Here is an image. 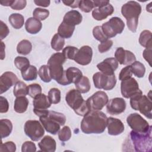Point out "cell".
Segmentation results:
<instances>
[{
	"instance_id": "45",
	"label": "cell",
	"mask_w": 152,
	"mask_h": 152,
	"mask_svg": "<svg viewBox=\"0 0 152 152\" xmlns=\"http://www.w3.org/2000/svg\"><path fill=\"white\" fill-rule=\"evenodd\" d=\"M78 7L82 11L89 12L94 8V6L93 1L81 0L78 4Z\"/></svg>"
},
{
	"instance_id": "56",
	"label": "cell",
	"mask_w": 152,
	"mask_h": 152,
	"mask_svg": "<svg viewBox=\"0 0 152 152\" xmlns=\"http://www.w3.org/2000/svg\"><path fill=\"white\" fill-rule=\"evenodd\" d=\"M49 111L48 109H36L34 108L33 109V112L39 118L41 117H45L47 116L49 114Z\"/></svg>"
},
{
	"instance_id": "43",
	"label": "cell",
	"mask_w": 152,
	"mask_h": 152,
	"mask_svg": "<svg viewBox=\"0 0 152 152\" xmlns=\"http://www.w3.org/2000/svg\"><path fill=\"white\" fill-rule=\"evenodd\" d=\"M93 35L97 40L100 42L101 43L108 40V38L104 34L102 27L100 26H97L93 28Z\"/></svg>"
},
{
	"instance_id": "5",
	"label": "cell",
	"mask_w": 152,
	"mask_h": 152,
	"mask_svg": "<svg viewBox=\"0 0 152 152\" xmlns=\"http://www.w3.org/2000/svg\"><path fill=\"white\" fill-rule=\"evenodd\" d=\"M131 107L140 112L149 119L152 118L151 109L152 102L151 98L142 94V92L140 90L130 97Z\"/></svg>"
},
{
	"instance_id": "27",
	"label": "cell",
	"mask_w": 152,
	"mask_h": 152,
	"mask_svg": "<svg viewBox=\"0 0 152 152\" xmlns=\"http://www.w3.org/2000/svg\"><path fill=\"white\" fill-rule=\"evenodd\" d=\"M28 103V100L26 96L17 97L14 101V109L17 113H24L27 110Z\"/></svg>"
},
{
	"instance_id": "21",
	"label": "cell",
	"mask_w": 152,
	"mask_h": 152,
	"mask_svg": "<svg viewBox=\"0 0 152 152\" xmlns=\"http://www.w3.org/2000/svg\"><path fill=\"white\" fill-rule=\"evenodd\" d=\"M114 12V8L109 3L106 6L100 8H95L92 11V17L97 21H102L106 19L108 16L111 15Z\"/></svg>"
},
{
	"instance_id": "46",
	"label": "cell",
	"mask_w": 152,
	"mask_h": 152,
	"mask_svg": "<svg viewBox=\"0 0 152 152\" xmlns=\"http://www.w3.org/2000/svg\"><path fill=\"white\" fill-rule=\"evenodd\" d=\"M42 87L41 86L37 83H34L30 84L28 86V95L31 97L34 98L37 95L42 93Z\"/></svg>"
},
{
	"instance_id": "60",
	"label": "cell",
	"mask_w": 152,
	"mask_h": 152,
	"mask_svg": "<svg viewBox=\"0 0 152 152\" xmlns=\"http://www.w3.org/2000/svg\"><path fill=\"white\" fill-rule=\"evenodd\" d=\"M1 59L3 60L5 58V45L4 43V42L2 41L1 42Z\"/></svg>"
},
{
	"instance_id": "23",
	"label": "cell",
	"mask_w": 152,
	"mask_h": 152,
	"mask_svg": "<svg viewBox=\"0 0 152 152\" xmlns=\"http://www.w3.org/2000/svg\"><path fill=\"white\" fill-rule=\"evenodd\" d=\"M38 146L42 151L54 152L56 150V143L52 137L46 135L38 143Z\"/></svg>"
},
{
	"instance_id": "19",
	"label": "cell",
	"mask_w": 152,
	"mask_h": 152,
	"mask_svg": "<svg viewBox=\"0 0 152 152\" xmlns=\"http://www.w3.org/2000/svg\"><path fill=\"white\" fill-rule=\"evenodd\" d=\"M81 70L75 67H69L65 71V75L62 86L69 85L71 83H76L83 77Z\"/></svg>"
},
{
	"instance_id": "22",
	"label": "cell",
	"mask_w": 152,
	"mask_h": 152,
	"mask_svg": "<svg viewBox=\"0 0 152 152\" xmlns=\"http://www.w3.org/2000/svg\"><path fill=\"white\" fill-rule=\"evenodd\" d=\"M82 20L83 16L79 11L77 10H71L65 14L63 18V22L75 26L76 25L80 24Z\"/></svg>"
},
{
	"instance_id": "25",
	"label": "cell",
	"mask_w": 152,
	"mask_h": 152,
	"mask_svg": "<svg viewBox=\"0 0 152 152\" xmlns=\"http://www.w3.org/2000/svg\"><path fill=\"white\" fill-rule=\"evenodd\" d=\"M51 104L48 97L45 94H39L33 98L34 108L47 109L50 107Z\"/></svg>"
},
{
	"instance_id": "7",
	"label": "cell",
	"mask_w": 152,
	"mask_h": 152,
	"mask_svg": "<svg viewBox=\"0 0 152 152\" xmlns=\"http://www.w3.org/2000/svg\"><path fill=\"white\" fill-rule=\"evenodd\" d=\"M93 80L94 87L98 89H103L104 90H110L113 89L116 83L115 75H107L101 72H97L94 74Z\"/></svg>"
},
{
	"instance_id": "10",
	"label": "cell",
	"mask_w": 152,
	"mask_h": 152,
	"mask_svg": "<svg viewBox=\"0 0 152 152\" xmlns=\"http://www.w3.org/2000/svg\"><path fill=\"white\" fill-rule=\"evenodd\" d=\"M91 110H100L109 101L107 94L103 91L94 93L86 100Z\"/></svg>"
},
{
	"instance_id": "58",
	"label": "cell",
	"mask_w": 152,
	"mask_h": 152,
	"mask_svg": "<svg viewBox=\"0 0 152 152\" xmlns=\"http://www.w3.org/2000/svg\"><path fill=\"white\" fill-rule=\"evenodd\" d=\"M80 1L75 0V1H62V2L66 6L70 7L72 8L78 7V4Z\"/></svg>"
},
{
	"instance_id": "4",
	"label": "cell",
	"mask_w": 152,
	"mask_h": 152,
	"mask_svg": "<svg viewBox=\"0 0 152 152\" xmlns=\"http://www.w3.org/2000/svg\"><path fill=\"white\" fill-rule=\"evenodd\" d=\"M129 136L135 151L138 152L151 151V128L145 132H140L132 130L130 132Z\"/></svg>"
},
{
	"instance_id": "40",
	"label": "cell",
	"mask_w": 152,
	"mask_h": 152,
	"mask_svg": "<svg viewBox=\"0 0 152 152\" xmlns=\"http://www.w3.org/2000/svg\"><path fill=\"white\" fill-rule=\"evenodd\" d=\"M33 15L36 19L42 21L47 18L49 15V11L46 9H43L41 8H36L34 10L33 12Z\"/></svg>"
},
{
	"instance_id": "41",
	"label": "cell",
	"mask_w": 152,
	"mask_h": 152,
	"mask_svg": "<svg viewBox=\"0 0 152 152\" xmlns=\"http://www.w3.org/2000/svg\"><path fill=\"white\" fill-rule=\"evenodd\" d=\"M78 49L74 46H68L65 47L62 50V54L66 59L74 60L75 55L78 52Z\"/></svg>"
},
{
	"instance_id": "49",
	"label": "cell",
	"mask_w": 152,
	"mask_h": 152,
	"mask_svg": "<svg viewBox=\"0 0 152 152\" xmlns=\"http://www.w3.org/2000/svg\"><path fill=\"white\" fill-rule=\"evenodd\" d=\"M91 111V109L87 102V101H84L83 104L77 110H75L74 112L76 114H77L79 116H84L87 113H88Z\"/></svg>"
},
{
	"instance_id": "28",
	"label": "cell",
	"mask_w": 152,
	"mask_h": 152,
	"mask_svg": "<svg viewBox=\"0 0 152 152\" xmlns=\"http://www.w3.org/2000/svg\"><path fill=\"white\" fill-rule=\"evenodd\" d=\"M12 130V124L7 119H2L0 121V133L1 138L8 137Z\"/></svg>"
},
{
	"instance_id": "2",
	"label": "cell",
	"mask_w": 152,
	"mask_h": 152,
	"mask_svg": "<svg viewBox=\"0 0 152 152\" xmlns=\"http://www.w3.org/2000/svg\"><path fill=\"white\" fill-rule=\"evenodd\" d=\"M141 12V6L136 1H130L122 6L121 13L126 18L128 29L133 33L136 32Z\"/></svg>"
},
{
	"instance_id": "39",
	"label": "cell",
	"mask_w": 152,
	"mask_h": 152,
	"mask_svg": "<svg viewBox=\"0 0 152 152\" xmlns=\"http://www.w3.org/2000/svg\"><path fill=\"white\" fill-rule=\"evenodd\" d=\"M48 97L52 104H57L61 101V91L57 88H52L49 91Z\"/></svg>"
},
{
	"instance_id": "6",
	"label": "cell",
	"mask_w": 152,
	"mask_h": 152,
	"mask_svg": "<svg viewBox=\"0 0 152 152\" xmlns=\"http://www.w3.org/2000/svg\"><path fill=\"white\" fill-rule=\"evenodd\" d=\"M101 27L104 34L107 38H112L117 34L122 33L125 28V23L120 18L113 17L103 23Z\"/></svg>"
},
{
	"instance_id": "20",
	"label": "cell",
	"mask_w": 152,
	"mask_h": 152,
	"mask_svg": "<svg viewBox=\"0 0 152 152\" xmlns=\"http://www.w3.org/2000/svg\"><path fill=\"white\" fill-rule=\"evenodd\" d=\"M39 118L40 122L48 132L52 135H56L59 132L61 125L56 121L48 116Z\"/></svg>"
},
{
	"instance_id": "48",
	"label": "cell",
	"mask_w": 152,
	"mask_h": 152,
	"mask_svg": "<svg viewBox=\"0 0 152 152\" xmlns=\"http://www.w3.org/2000/svg\"><path fill=\"white\" fill-rule=\"evenodd\" d=\"M132 71L131 65H128L122 68L119 74V79L121 81L124 80L132 77Z\"/></svg>"
},
{
	"instance_id": "16",
	"label": "cell",
	"mask_w": 152,
	"mask_h": 152,
	"mask_svg": "<svg viewBox=\"0 0 152 152\" xmlns=\"http://www.w3.org/2000/svg\"><path fill=\"white\" fill-rule=\"evenodd\" d=\"M18 81L17 75L13 72L7 71L3 73L0 77V94L7 91Z\"/></svg>"
},
{
	"instance_id": "13",
	"label": "cell",
	"mask_w": 152,
	"mask_h": 152,
	"mask_svg": "<svg viewBox=\"0 0 152 152\" xmlns=\"http://www.w3.org/2000/svg\"><path fill=\"white\" fill-rule=\"evenodd\" d=\"M115 58L121 65H129L136 61L135 55L131 51L125 50L123 48H118L115 52Z\"/></svg>"
},
{
	"instance_id": "55",
	"label": "cell",
	"mask_w": 152,
	"mask_h": 152,
	"mask_svg": "<svg viewBox=\"0 0 152 152\" xmlns=\"http://www.w3.org/2000/svg\"><path fill=\"white\" fill-rule=\"evenodd\" d=\"M151 52L152 49H145L142 53L143 58L147 62H148L150 66H151Z\"/></svg>"
},
{
	"instance_id": "32",
	"label": "cell",
	"mask_w": 152,
	"mask_h": 152,
	"mask_svg": "<svg viewBox=\"0 0 152 152\" xmlns=\"http://www.w3.org/2000/svg\"><path fill=\"white\" fill-rule=\"evenodd\" d=\"M22 78L24 81H33L37 78V69L34 65H30L26 70L21 71Z\"/></svg>"
},
{
	"instance_id": "1",
	"label": "cell",
	"mask_w": 152,
	"mask_h": 152,
	"mask_svg": "<svg viewBox=\"0 0 152 152\" xmlns=\"http://www.w3.org/2000/svg\"><path fill=\"white\" fill-rule=\"evenodd\" d=\"M107 117L100 110H91L81 122V129L86 134H102L107 126Z\"/></svg>"
},
{
	"instance_id": "9",
	"label": "cell",
	"mask_w": 152,
	"mask_h": 152,
	"mask_svg": "<svg viewBox=\"0 0 152 152\" xmlns=\"http://www.w3.org/2000/svg\"><path fill=\"white\" fill-rule=\"evenodd\" d=\"M126 122L133 131L137 132H145L151 128L148 122L137 113H131L128 115L126 118Z\"/></svg>"
},
{
	"instance_id": "11",
	"label": "cell",
	"mask_w": 152,
	"mask_h": 152,
	"mask_svg": "<svg viewBox=\"0 0 152 152\" xmlns=\"http://www.w3.org/2000/svg\"><path fill=\"white\" fill-rule=\"evenodd\" d=\"M140 90L138 82L132 77L121 81V91L122 96L125 98H130Z\"/></svg>"
},
{
	"instance_id": "30",
	"label": "cell",
	"mask_w": 152,
	"mask_h": 152,
	"mask_svg": "<svg viewBox=\"0 0 152 152\" xmlns=\"http://www.w3.org/2000/svg\"><path fill=\"white\" fill-rule=\"evenodd\" d=\"M8 21L15 29L21 28L24 23V17L19 13L11 14L8 18Z\"/></svg>"
},
{
	"instance_id": "61",
	"label": "cell",
	"mask_w": 152,
	"mask_h": 152,
	"mask_svg": "<svg viewBox=\"0 0 152 152\" xmlns=\"http://www.w3.org/2000/svg\"><path fill=\"white\" fill-rule=\"evenodd\" d=\"M13 2V0H7V1H0V4L3 6H11L12 3Z\"/></svg>"
},
{
	"instance_id": "24",
	"label": "cell",
	"mask_w": 152,
	"mask_h": 152,
	"mask_svg": "<svg viewBox=\"0 0 152 152\" xmlns=\"http://www.w3.org/2000/svg\"><path fill=\"white\" fill-rule=\"evenodd\" d=\"M42 27V24L40 21L34 17L28 18L25 23V28L26 31L32 34L38 33Z\"/></svg>"
},
{
	"instance_id": "38",
	"label": "cell",
	"mask_w": 152,
	"mask_h": 152,
	"mask_svg": "<svg viewBox=\"0 0 152 152\" xmlns=\"http://www.w3.org/2000/svg\"><path fill=\"white\" fill-rule=\"evenodd\" d=\"M38 74L40 79L45 83H49L52 80L49 67L47 65H43L40 66L38 71Z\"/></svg>"
},
{
	"instance_id": "34",
	"label": "cell",
	"mask_w": 152,
	"mask_h": 152,
	"mask_svg": "<svg viewBox=\"0 0 152 152\" xmlns=\"http://www.w3.org/2000/svg\"><path fill=\"white\" fill-rule=\"evenodd\" d=\"M13 94L16 97L26 96L28 94V86L24 82L19 80L14 86Z\"/></svg>"
},
{
	"instance_id": "12",
	"label": "cell",
	"mask_w": 152,
	"mask_h": 152,
	"mask_svg": "<svg viewBox=\"0 0 152 152\" xmlns=\"http://www.w3.org/2000/svg\"><path fill=\"white\" fill-rule=\"evenodd\" d=\"M126 109V102L123 98L115 97L108 101L106 104L107 112L112 115L123 113Z\"/></svg>"
},
{
	"instance_id": "47",
	"label": "cell",
	"mask_w": 152,
	"mask_h": 152,
	"mask_svg": "<svg viewBox=\"0 0 152 152\" xmlns=\"http://www.w3.org/2000/svg\"><path fill=\"white\" fill-rule=\"evenodd\" d=\"M16 150V145L12 141H7L5 143L1 142L0 145V151H10V152H14Z\"/></svg>"
},
{
	"instance_id": "15",
	"label": "cell",
	"mask_w": 152,
	"mask_h": 152,
	"mask_svg": "<svg viewBox=\"0 0 152 152\" xmlns=\"http://www.w3.org/2000/svg\"><path fill=\"white\" fill-rule=\"evenodd\" d=\"M93 50L89 46L86 45L82 46L80 49H78L75 55L74 61L81 65H87L91 62Z\"/></svg>"
},
{
	"instance_id": "52",
	"label": "cell",
	"mask_w": 152,
	"mask_h": 152,
	"mask_svg": "<svg viewBox=\"0 0 152 152\" xmlns=\"http://www.w3.org/2000/svg\"><path fill=\"white\" fill-rule=\"evenodd\" d=\"M27 4L26 0H13L10 7L14 10H21L24 9Z\"/></svg>"
},
{
	"instance_id": "59",
	"label": "cell",
	"mask_w": 152,
	"mask_h": 152,
	"mask_svg": "<svg viewBox=\"0 0 152 152\" xmlns=\"http://www.w3.org/2000/svg\"><path fill=\"white\" fill-rule=\"evenodd\" d=\"M34 2L36 5L41 6L43 7H48L50 5V1H36L34 0Z\"/></svg>"
},
{
	"instance_id": "57",
	"label": "cell",
	"mask_w": 152,
	"mask_h": 152,
	"mask_svg": "<svg viewBox=\"0 0 152 152\" xmlns=\"http://www.w3.org/2000/svg\"><path fill=\"white\" fill-rule=\"evenodd\" d=\"M95 8L103 7L109 4V1L107 0H95L93 1Z\"/></svg>"
},
{
	"instance_id": "33",
	"label": "cell",
	"mask_w": 152,
	"mask_h": 152,
	"mask_svg": "<svg viewBox=\"0 0 152 152\" xmlns=\"http://www.w3.org/2000/svg\"><path fill=\"white\" fill-rule=\"evenodd\" d=\"M32 49L31 43L26 39L21 40L17 45V51L19 54L27 55L30 53Z\"/></svg>"
},
{
	"instance_id": "37",
	"label": "cell",
	"mask_w": 152,
	"mask_h": 152,
	"mask_svg": "<svg viewBox=\"0 0 152 152\" xmlns=\"http://www.w3.org/2000/svg\"><path fill=\"white\" fill-rule=\"evenodd\" d=\"M14 64L17 69L23 71L29 67L30 61L26 57L17 56L14 59Z\"/></svg>"
},
{
	"instance_id": "50",
	"label": "cell",
	"mask_w": 152,
	"mask_h": 152,
	"mask_svg": "<svg viewBox=\"0 0 152 152\" xmlns=\"http://www.w3.org/2000/svg\"><path fill=\"white\" fill-rule=\"evenodd\" d=\"M36 151V147L35 144L30 141L24 142L21 146L22 152H34Z\"/></svg>"
},
{
	"instance_id": "29",
	"label": "cell",
	"mask_w": 152,
	"mask_h": 152,
	"mask_svg": "<svg viewBox=\"0 0 152 152\" xmlns=\"http://www.w3.org/2000/svg\"><path fill=\"white\" fill-rule=\"evenodd\" d=\"M139 43L145 49H152L151 32L150 30H143L140 35Z\"/></svg>"
},
{
	"instance_id": "35",
	"label": "cell",
	"mask_w": 152,
	"mask_h": 152,
	"mask_svg": "<svg viewBox=\"0 0 152 152\" xmlns=\"http://www.w3.org/2000/svg\"><path fill=\"white\" fill-rule=\"evenodd\" d=\"M132 73L138 78H142L144 77L145 72V68L141 62L139 61H135L131 65Z\"/></svg>"
},
{
	"instance_id": "44",
	"label": "cell",
	"mask_w": 152,
	"mask_h": 152,
	"mask_svg": "<svg viewBox=\"0 0 152 152\" xmlns=\"http://www.w3.org/2000/svg\"><path fill=\"white\" fill-rule=\"evenodd\" d=\"M48 116H49L50 118L55 119V121H56L61 125V126L64 125L65 124L66 117L62 113L53 111V110H49V114Z\"/></svg>"
},
{
	"instance_id": "3",
	"label": "cell",
	"mask_w": 152,
	"mask_h": 152,
	"mask_svg": "<svg viewBox=\"0 0 152 152\" xmlns=\"http://www.w3.org/2000/svg\"><path fill=\"white\" fill-rule=\"evenodd\" d=\"M66 59L62 53L56 52L50 57L47 63L51 78L61 85H62L65 75L62 65Z\"/></svg>"
},
{
	"instance_id": "18",
	"label": "cell",
	"mask_w": 152,
	"mask_h": 152,
	"mask_svg": "<svg viewBox=\"0 0 152 152\" xmlns=\"http://www.w3.org/2000/svg\"><path fill=\"white\" fill-rule=\"evenodd\" d=\"M107 127L108 134L110 135H118L122 134L125 129L122 122L120 119L113 117L107 118Z\"/></svg>"
},
{
	"instance_id": "53",
	"label": "cell",
	"mask_w": 152,
	"mask_h": 152,
	"mask_svg": "<svg viewBox=\"0 0 152 152\" xmlns=\"http://www.w3.org/2000/svg\"><path fill=\"white\" fill-rule=\"evenodd\" d=\"M10 30L5 23H4L2 21L0 22V38L1 40H3L9 34Z\"/></svg>"
},
{
	"instance_id": "14",
	"label": "cell",
	"mask_w": 152,
	"mask_h": 152,
	"mask_svg": "<svg viewBox=\"0 0 152 152\" xmlns=\"http://www.w3.org/2000/svg\"><path fill=\"white\" fill-rule=\"evenodd\" d=\"M65 100L68 106L74 111L78 109L85 101L81 96V93L77 89L69 90L66 94Z\"/></svg>"
},
{
	"instance_id": "42",
	"label": "cell",
	"mask_w": 152,
	"mask_h": 152,
	"mask_svg": "<svg viewBox=\"0 0 152 152\" xmlns=\"http://www.w3.org/2000/svg\"><path fill=\"white\" fill-rule=\"evenodd\" d=\"M71 137V131L68 126H64L58 132V138L61 141H68Z\"/></svg>"
},
{
	"instance_id": "26",
	"label": "cell",
	"mask_w": 152,
	"mask_h": 152,
	"mask_svg": "<svg viewBox=\"0 0 152 152\" xmlns=\"http://www.w3.org/2000/svg\"><path fill=\"white\" fill-rule=\"evenodd\" d=\"M75 26L62 22L58 28V34L64 39L70 38L74 31Z\"/></svg>"
},
{
	"instance_id": "8",
	"label": "cell",
	"mask_w": 152,
	"mask_h": 152,
	"mask_svg": "<svg viewBox=\"0 0 152 152\" xmlns=\"http://www.w3.org/2000/svg\"><path fill=\"white\" fill-rule=\"evenodd\" d=\"M24 130L26 135L33 141H39L45 134L44 127L37 120L26 121L24 124Z\"/></svg>"
},
{
	"instance_id": "36",
	"label": "cell",
	"mask_w": 152,
	"mask_h": 152,
	"mask_svg": "<svg viewBox=\"0 0 152 152\" xmlns=\"http://www.w3.org/2000/svg\"><path fill=\"white\" fill-rule=\"evenodd\" d=\"M65 45V39L61 37L58 33L54 34L53 37L52 38L50 45L52 48L55 51H60L61 50Z\"/></svg>"
},
{
	"instance_id": "51",
	"label": "cell",
	"mask_w": 152,
	"mask_h": 152,
	"mask_svg": "<svg viewBox=\"0 0 152 152\" xmlns=\"http://www.w3.org/2000/svg\"><path fill=\"white\" fill-rule=\"evenodd\" d=\"M113 45V41L111 40H107L102 42L98 46V50L100 53H104L110 49Z\"/></svg>"
},
{
	"instance_id": "31",
	"label": "cell",
	"mask_w": 152,
	"mask_h": 152,
	"mask_svg": "<svg viewBox=\"0 0 152 152\" xmlns=\"http://www.w3.org/2000/svg\"><path fill=\"white\" fill-rule=\"evenodd\" d=\"M76 89L81 93H86L88 92L91 88L89 79L86 77L83 76L81 79L75 83Z\"/></svg>"
},
{
	"instance_id": "17",
	"label": "cell",
	"mask_w": 152,
	"mask_h": 152,
	"mask_svg": "<svg viewBox=\"0 0 152 152\" xmlns=\"http://www.w3.org/2000/svg\"><path fill=\"white\" fill-rule=\"evenodd\" d=\"M99 70L105 75L115 74V71L118 67V62L115 58H108L97 65Z\"/></svg>"
},
{
	"instance_id": "54",
	"label": "cell",
	"mask_w": 152,
	"mask_h": 152,
	"mask_svg": "<svg viewBox=\"0 0 152 152\" xmlns=\"http://www.w3.org/2000/svg\"><path fill=\"white\" fill-rule=\"evenodd\" d=\"M9 109V103L8 100L4 97L1 96L0 97V112L6 113Z\"/></svg>"
}]
</instances>
